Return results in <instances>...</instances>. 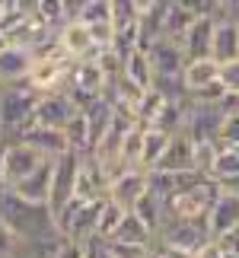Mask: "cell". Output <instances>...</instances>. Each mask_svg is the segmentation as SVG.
<instances>
[{
  "label": "cell",
  "instance_id": "cell-1",
  "mask_svg": "<svg viewBox=\"0 0 239 258\" xmlns=\"http://www.w3.org/2000/svg\"><path fill=\"white\" fill-rule=\"evenodd\" d=\"M0 220L19 236V242L42 239V236H54V211L48 204H32L19 198L13 188H0Z\"/></svg>",
  "mask_w": 239,
  "mask_h": 258
},
{
  "label": "cell",
  "instance_id": "cell-2",
  "mask_svg": "<svg viewBox=\"0 0 239 258\" xmlns=\"http://www.w3.org/2000/svg\"><path fill=\"white\" fill-rule=\"evenodd\" d=\"M220 195V185L211 175H198L192 182H185L182 188H175L166 201V220H207V211Z\"/></svg>",
  "mask_w": 239,
  "mask_h": 258
},
{
  "label": "cell",
  "instance_id": "cell-3",
  "mask_svg": "<svg viewBox=\"0 0 239 258\" xmlns=\"http://www.w3.org/2000/svg\"><path fill=\"white\" fill-rule=\"evenodd\" d=\"M105 198H96V201H83V198H71L61 211L54 214L57 233L71 236L80 242H93L96 239V223H99V211H102Z\"/></svg>",
  "mask_w": 239,
  "mask_h": 258
},
{
  "label": "cell",
  "instance_id": "cell-4",
  "mask_svg": "<svg viewBox=\"0 0 239 258\" xmlns=\"http://www.w3.org/2000/svg\"><path fill=\"white\" fill-rule=\"evenodd\" d=\"M38 99H42V93L32 89L29 83H7V89L0 93V121H4L10 137L16 131H23V127L35 118Z\"/></svg>",
  "mask_w": 239,
  "mask_h": 258
},
{
  "label": "cell",
  "instance_id": "cell-5",
  "mask_svg": "<svg viewBox=\"0 0 239 258\" xmlns=\"http://www.w3.org/2000/svg\"><path fill=\"white\" fill-rule=\"evenodd\" d=\"M108 83H112V80L105 77V71L99 67L96 57H83V61H74V67H71V77H67V93L74 96L77 108H83L89 99L105 96Z\"/></svg>",
  "mask_w": 239,
  "mask_h": 258
},
{
  "label": "cell",
  "instance_id": "cell-6",
  "mask_svg": "<svg viewBox=\"0 0 239 258\" xmlns=\"http://www.w3.org/2000/svg\"><path fill=\"white\" fill-rule=\"evenodd\" d=\"M80 163H83V153H74V150L54 156V178H51V195H48V207H51L54 214L61 211V207L74 198V191H77Z\"/></svg>",
  "mask_w": 239,
  "mask_h": 258
},
{
  "label": "cell",
  "instance_id": "cell-7",
  "mask_svg": "<svg viewBox=\"0 0 239 258\" xmlns=\"http://www.w3.org/2000/svg\"><path fill=\"white\" fill-rule=\"evenodd\" d=\"M42 160H48V156H42L38 150H32L29 144L10 137L7 160H4V169H0V188H13L16 182H23L29 172H35L38 166H42Z\"/></svg>",
  "mask_w": 239,
  "mask_h": 258
},
{
  "label": "cell",
  "instance_id": "cell-8",
  "mask_svg": "<svg viewBox=\"0 0 239 258\" xmlns=\"http://www.w3.org/2000/svg\"><path fill=\"white\" fill-rule=\"evenodd\" d=\"M13 141H23L29 144L32 150H38L42 156H61L67 153L71 147H67V134H64V127H48V124H38L35 118L29 121L23 131H16L13 134Z\"/></svg>",
  "mask_w": 239,
  "mask_h": 258
},
{
  "label": "cell",
  "instance_id": "cell-9",
  "mask_svg": "<svg viewBox=\"0 0 239 258\" xmlns=\"http://www.w3.org/2000/svg\"><path fill=\"white\" fill-rule=\"evenodd\" d=\"M156 239L182 245V249H188V252H198L207 239H214V236L207 233V220H175V217H169Z\"/></svg>",
  "mask_w": 239,
  "mask_h": 258
},
{
  "label": "cell",
  "instance_id": "cell-10",
  "mask_svg": "<svg viewBox=\"0 0 239 258\" xmlns=\"http://www.w3.org/2000/svg\"><path fill=\"white\" fill-rule=\"evenodd\" d=\"M144 51L150 54V64H153L156 77H182L185 64H188L182 42H175V38H166V35L153 38V42L147 45Z\"/></svg>",
  "mask_w": 239,
  "mask_h": 258
},
{
  "label": "cell",
  "instance_id": "cell-11",
  "mask_svg": "<svg viewBox=\"0 0 239 258\" xmlns=\"http://www.w3.org/2000/svg\"><path fill=\"white\" fill-rule=\"evenodd\" d=\"M223 112L220 105L214 102H195L188 105V118H185V131L195 137V141H217L220 134V124H223Z\"/></svg>",
  "mask_w": 239,
  "mask_h": 258
},
{
  "label": "cell",
  "instance_id": "cell-12",
  "mask_svg": "<svg viewBox=\"0 0 239 258\" xmlns=\"http://www.w3.org/2000/svg\"><path fill=\"white\" fill-rule=\"evenodd\" d=\"M77 102L67 89H54V93H42L35 105V121L48 127H67V121L74 118Z\"/></svg>",
  "mask_w": 239,
  "mask_h": 258
},
{
  "label": "cell",
  "instance_id": "cell-13",
  "mask_svg": "<svg viewBox=\"0 0 239 258\" xmlns=\"http://www.w3.org/2000/svg\"><path fill=\"white\" fill-rule=\"evenodd\" d=\"M108 185H112V175L96 156H83L77 172V191L74 198H83V201H96V198H108Z\"/></svg>",
  "mask_w": 239,
  "mask_h": 258
},
{
  "label": "cell",
  "instance_id": "cell-14",
  "mask_svg": "<svg viewBox=\"0 0 239 258\" xmlns=\"http://www.w3.org/2000/svg\"><path fill=\"white\" fill-rule=\"evenodd\" d=\"M156 169H166V172H198L195 169V137L188 134L185 127L172 131L169 147H166V153H163V160H159Z\"/></svg>",
  "mask_w": 239,
  "mask_h": 258
},
{
  "label": "cell",
  "instance_id": "cell-15",
  "mask_svg": "<svg viewBox=\"0 0 239 258\" xmlns=\"http://www.w3.org/2000/svg\"><path fill=\"white\" fill-rule=\"evenodd\" d=\"M57 42L67 54L74 57V61H83V57H96V42H93V32H89L86 23H80V19H67V23L57 29Z\"/></svg>",
  "mask_w": 239,
  "mask_h": 258
},
{
  "label": "cell",
  "instance_id": "cell-16",
  "mask_svg": "<svg viewBox=\"0 0 239 258\" xmlns=\"http://www.w3.org/2000/svg\"><path fill=\"white\" fill-rule=\"evenodd\" d=\"M214 29H217V16L214 13L198 16L195 23L188 26V32L182 35V48H185L188 61H192V57H211V51H214Z\"/></svg>",
  "mask_w": 239,
  "mask_h": 258
},
{
  "label": "cell",
  "instance_id": "cell-17",
  "mask_svg": "<svg viewBox=\"0 0 239 258\" xmlns=\"http://www.w3.org/2000/svg\"><path fill=\"white\" fill-rule=\"evenodd\" d=\"M144 191H147V169H141V166L122 169L112 178V185H108V198L118 201L122 207H128V211L137 204V198H141Z\"/></svg>",
  "mask_w": 239,
  "mask_h": 258
},
{
  "label": "cell",
  "instance_id": "cell-18",
  "mask_svg": "<svg viewBox=\"0 0 239 258\" xmlns=\"http://www.w3.org/2000/svg\"><path fill=\"white\" fill-rule=\"evenodd\" d=\"M51 178H54V156H48V160H42V166H38L35 172H29L23 182L13 185V191L19 198H26V201H32V204H48Z\"/></svg>",
  "mask_w": 239,
  "mask_h": 258
},
{
  "label": "cell",
  "instance_id": "cell-19",
  "mask_svg": "<svg viewBox=\"0 0 239 258\" xmlns=\"http://www.w3.org/2000/svg\"><path fill=\"white\" fill-rule=\"evenodd\" d=\"M233 226H239V195L220 191L217 201L211 204V211H207V233L220 236L226 230H233Z\"/></svg>",
  "mask_w": 239,
  "mask_h": 258
},
{
  "label": "cell",
  "instance_id": "cell-20",
  "mask_svg": "<svg viewBox=\"0 0 239 258\" xmlns=\"http://www.w3.org/2000/svg\"><path fill=\"white\" fill-rule=\"evenodd\" d=\"M35 64V54L23 45H10L4 54H0V80L4 83H26L29 71Z\"/></svg>",
  "mask_w": 239,
  "mask_h": 258
},
{
  "label": "cell",
  "instance_id": "cell-21",
  "mask_svg": "<svg viewBox=\"0 0 239 258\" xmlns=\"http://www.w3.org/2000/svg\"><path fill=\"white\" fill-rule=\"evenodd\" d=\"M214 61H236L239 57V19H220L217 16V29H214Z\"/></svg>",
  "mask_w": 239,
  "mask_h": 258
},
{
  "label": "cell",
  "instance_id": "cell-22",
  "mask_svg": "<svg viewBox=\"0 0 239 258\" xmlns=\"http://www.w3.org/2000/svg\"><path fill=\"white\" fill-rule=\"evenodd\" d=\"M217 80H220V61H214V57H192L182 71V83L188 89V96L217 83Z\"/></svg>",
  "mask_w": 239,
  "mask_h": 258
},
{
  "label": "cell",
  "instance_id": "cell-23",
  "mask_svg": "<svg viewBox=\"0 0 239 258\" xmlns=\"http://www.w3.org/2000/svg\"><path fill=\"white\" fill-rule=\"evenodd\" d=\"M64 134H67V147H71L74 153H83V156L93 153V127H89V118H86L83 108L74 112V118L64 127Z\"/></svg>",
  "mask_w": 239,
  "mask_h": 258
},
{
  "label": "cell",
  "instance_id": "cell-24",
  "mask_svg": "<svg viewBox=\"0 0 239 258\" xmlns=\"http://www.w3.org/2000/svg\"><path fill=\"white\" fill-rule=\"evenodd\" d=\"M169 137H172V131H166V127H144V153H141V166L147 172L156 169L159 160H163L166 147H169Z\"/></svg>",
  "mask_w": 239,
  "mask_h": 258
},
{
  "label": "cell",
  "instance_id": "cell-25",
  "mask_svg": "<svg viewBox=\"0 0 239 258\" xmlns=\"http://www.w3.org/2000/svg\"><path fill=\"white\" fill-rule=\"evenodd\" d=\"M131 211L159 236V230H163V223H166V201H163V198H156L150 188H147V191L137 198V204L131 207Z\"/></svg>",
  "mask_w": 239,
  "mask_h": 258
},
{
  "label": "cell",
  "instance_id": "cell-26",
  "mask_svg": "<svg viewBox=\"0 0 239 258\" xmlns=\"http://www.w3.org/2000/svg\"><path fill=\"white\" fill-rule=\"evenodd\" d=\"M172 102L163 89H147L144 93V99H141V105H137V124L141 127H153V124H159V118H163V112H166V105Z\"/></svg>",
  "mask_w": 239,
  "mask_h": 258
},
{
  "label": "cell",
  "instance_id": "cell-27",
  "mask_svg": "<svg viewBox=\"0 0 239 258\" xmlns=\"http://www.w3.org/2000/svg\"><path fill=\"white\" fill-rule=\"evenodd\" d=\"M125 77H131V80L141 86V89H153L156 71H153L150 54H147L144 48H137V51H131V54L125 57Z\"/></svg>",
  "mask_w": 239,
  "mask_h": 258
},
{
  "label": "cell",
  "instance_id": "cell-28",
  "mask_svg": "<svg viewBox=\"0 0 239 258\" xmlns=\"http://www.w3.org/2000/svg\"><path fill=\"white\" fill-rule=\"evenodd\" d=\"M112 239H125V242H144V245H153L156 242V233L147 226L141 217H137L134 211H128L125 214V220H122V226L115 230V236Z\"/></svg>",
  "mask_w": 239,
  "mask_h": 258
},
{
  "label": "cell",
  "instance_id": "cell-29",
  "mask_svg": "<svg viewBox=\"0 0 239 258\" xmlns=\"http://www.w3.org/2000/svg\"><path fill=\"white\" fill-rule=\"evenodd\" d=\"M195 13H188V10L175 7L172 0H166V10H163V35L166 38H175V42H182V35L188 32V26L195 23Z\"/></svg>",
  "mask_w": 239,
  "mask_h": 258
},
{
  "label": "cell",
  "instance_id": "cell-30",
  "mask_svg": "<svg viewBox=\"0 0 239 258\" xmlns=\"http://www.w3.org/2000/svg\"><path fill=\"white\" fill-rule=\"evenodd\" d=\"M125 214H128V207H122L118 201H112V198H105L102 211H99V223H96V239H99V242L112 239L115 230H118V226H122V220H125Z\"/></svg>",
  "mask_w": 239,
  "mask_h": 258
},
{
  "label": "cell",
  "instance_id": "cell-31",
  "mask_svg": "<svg viewBox=\"0 0 239 258\" xmlns=\"http://www.w3.org/2000/svg\"><path fill=\"white\" fill-rule=\"evenodd\" d=\"M220 150H223L220 141H195V169L201 175H211Z\"/></svg>",
  "mask_w": 239,
  "mask_h": 258
},
{
  "label": "cell",
  "instance_id": "cell-32",
  "mask_svg": "<svg viewBox=\"0 0 239 258\" xmlns=\"http://www.w3.org/2000/svg\"><path fill=\"white\" fill-rule=\"evenodd\" d=\"M105 252H112L115 258H147L153 252V245H144V242H125V239H105L102 242Z\"/></svg>",
  "mask_w": 239,
  "mask_h": 258
},
{
  "label": "cell",
  "instance_id": "cell-33",
  "mask_svg": "<svg viewBox=\"0 0 239 258\" xmlns=\"http://www.w3.org/2000/svg\"><path fill=\"white\" fill-rule=\"evenodd\" d=\"M74 19H80V23H86V26H93V23H112V4H108V0H89V4L80 10Z\"/></svg>",
  "mask_w": 239,
  "mask_h": 258
},
{
  "label": "cell",
  "instance_id": "cell-34",
  "mask_svg": "<svg viewBox=\"0 0 239 258\" xmlns=\"http://www.w3.org/2000/svg\"><path fill=\"white\" fill-rule=\"evenodd\" d=\"M38 16H42L51 29H61L67 19H71V13H67V4H64V0H42V4H38Z\"/></svg>",
  "mask_w": 239,
  "mask_h": 258
},
{
  "label": "cell",
  "instance_id": "cell-35",
  "mask_svg": "<svg viewBox=\"0 0 239 258\" xmlns=\"http://www.w3.org/2000/svg\"><path fill=\"white\" fill-rule=\"evenodd\" d=\"M230 175H239V153L233 150V147H223V150L217 153L211 178H230Z\"/></svg>",
  "mask_w": 239,
  "mask_h": 258
},
{
  "label": "cell",
  "instance_id": "cell-36",
  "mask_svg": "<svg viewBox=\"0 0 239 258\" xmlns=\"http://www.w3.org/2000/svg\"><path fill=\"white\" fill-rule=\"evenodd\" d=\"M54 258H89V242H80V239H71V236H61Z\"/></svg>",
  "mask_w": 239,
  "mask_h": 258
},
{
  "label": "cell",
  "instance_id": "cell-37",
  "mask_svg": "<svg viewBox=\"0 0 239 258\" xmlns=\"http://www.w3.org/2000/svg\"><path fill=\"white\" fill-rule=\"evenodd\" d=\"M217 141H220V147H239V112L223 118V124H220V134H217Z\"/></svg>",
  "mask_w": 239,
  "mask_h": 258
},
{
  "label": "cell",
  "instance_id": "cell-38",
  "mask_svg": "<svg viewBox=\"0 0 239 258\" xmlns=\"http://www.w3.org/2000/svg\"><path fill=\"white\" fill-rule=\"evenodd\" d=\"M214 242L220 245V252L226 258H239V226H233V230H226L220 236H214Z\"/></svg>",
  "mask_w": 239,
  "mask_h": 258
},
{
  "label": "cell",
  "instance_id": "cell-39",
  "mask_svg": "<svg viewBox=\"0 0 239 258\" xmlns=\"http://www.w3.org/2000/svg\"><path fill=\"white\" fill-rule=\"evenodd\" d=\"M223 96H226V86H223L220 80L211 83V86H204V89H198V93H192L195 102H214V105H220Z\"/></svg>",
  "mask_w": 239,
  "mask_h": 258
},
{
  "label": "cell",
  "instance_id": "cell-40",
  "mask_svg": "<svg viewBox=\"0 0 239 258\" xmlns=\"http://www.w3.org/2000/svg\"><path fill=\"white\" fill-rule=\"evenodd\" d=\"M220 83L230 89V93H239V57L220 64Z\"/></svg>",
  "mask_w": 239,
  "mask_h": 258
},
{
  "label": "cell",
  "instance_id": "cell-41",
  "mask_svg": "<svg viewBox=\"0 0 239 258\" xmlns=\"http://www.w3.org/2000/svg\"><path fill=\"white\" fill-rule=\"evenodd\" d=\"M172 4L182 7V10H188V13H195V16L214 13V0H172Z\"/></svg>",
  "mask_w": 239,
  "mask_h": 258
},
{
  "label": "cell",
  "instance_id": "cell-42",
  "mask_svg": "<svg viewBox=\"0 0 239 258\" xmlns=\"http://www.w3.org/2000/svg\"><path fill=\"white\" fill-rule=\"evenodd\" d=\"M153 249L163 255V258H195V252H188V249H182V245H172V242H153Z\"/></svg>",
  "mask_w": 239,
  "mask_h": 258
},
{
  "label": "cell",
  "instance_id": "cell-43",
  "mask_svg": "<svg viewBox=\"0 0 239 258\" xmlns=\"http://www.w3.org/2000/svg\"><path fill=\"white\" fill-rule=\"evenodd\" d=\"M214 16L239 19V0H214Z\"/></svg>",
  "mask_w": 239,
  "mask_h": 258
},
{
  "label": "cell",
  "instance_id": "cell-44",
  "mask_svg": "<svg viewBox=\"0 0 239 258\" xmlns=\"http://www.w3.org/2000/svg\"><path fill=\"white\" fill-rule=\"evenodd\" d=\"M195 258H226V255L220 252V245H217L214 239H207V242L201 245V249L195 252Z\"/></svg>",
  "mask_w": 239,
  "mask_h": 258
},
{
  "label": "cell",
  "instance_id": "cell-45",
  "mask_svg": "<svg viewBox=\"0 0 239 258\" xmlns=\"http://www.w3.org/2000/svg\"><path fill=\"white\" fill-rule=\"evenodd\" d=\"M38 4H42V0H16V10L23 16H29V13H38Z\"/></svg>",
  "mask_w": 239,
  "mask_h": 258
},
{
  "label": "cell",
  "instance_id": "cell-46",
  "mask_svg": "<svg viewBox=\"0 0 239 258\" xmlns=\"http://www.w3.org/2000/svg\"><path fill=\"white\" fill-rule=\"evenodd\" d=\"M64 4H67V13H71V19L80 13V10H83L86 4H89V0H64Z\"/></svg>",
  "mask_w": 239,
  "mask_h": 258
},
{
  "label": "cell",
  "instance_id": "cell-47",
  "mask_svg": "<svg viewBox=\"0 0 239 258\" xmlns=\"http://www.w3.org/2000/svg\"><path fill=\"white\" fill-rule=\"evenodd\" d=\"M89 245H93V258H115L112 252H105V249H102V242H99V239H93Z\"/></svg>",
  "mask_w": 239,
  "mask_h": 258
},
{
  "label": "cell",
  "instance_id": "cell-48",
  "mask_svg": "<svg viewBox=\"0 0 239 258\" xmlns=\"http://www.w3.org/2000/svg\"><path fill=\"white\" fill-rule=\"evenodd\" d=\"M10 45H13V38H10V32H7V29H0V54H4Z\"/></svg>",
  "mask_w": 239,
  "mask_h": 258
},
{
  "label": "cell",
  "instance_id": "cell-49",
  "mask_svg": "<svg viewBox=\"0 0 239 258\" xmlns=\"http://www.w3.org/2000/svg\"><path fill=\"white\" fill-rule=\"evenodd\" d=\"M7 147H10V137H0V169H4V160H7Z\"/></svg>",
  "mask_w": 239,
  "mask_h": 258
},
{
  "label": "cell",
  "instance_id": "cell-50",
  "mask_svg": "<svg viewBox=\"0 0 239 258\" xmlns=\"http://www.w3.org/2000/svg\"><path fill=\"white\" fill-rule=\"evenodd\" d=\"M0 137H10V134H7V127H4V121H0Z\"/></svg>",
  "mask_w": 239,
  "mask_h": 258
},
{
  "label": "cell",
  "instance_id": "cell-51",
  "mask_svg": "<svg viewBox=\"0 0 239 258\" xmlns=\"http://www.w3.org/2000/svg\"><path fill=\"white\" fill-rule=\"evenodd\" d=\"M147 258H163V255H159V252H156V249H153V252H150V255H147Z\"/></svg>",
  "mask_w": 239,
  "mask_h": 258
},
{
  "label": "cell",
  "instance_id": "cell-52",
  "mask_svg": "<svg viewBox=\"0 0 239 258\" xmlns=\"http://www.w3.org/2000/svg\"><path fill=\"white\" fill-rule=\"evenodd\" d=\"M4 89H7V83H4V80H0V93H4Z\"/></svg>",
  "mask_w": 239,
  "mask_h": 258
}]
</instances>
